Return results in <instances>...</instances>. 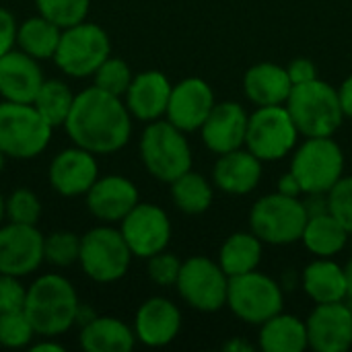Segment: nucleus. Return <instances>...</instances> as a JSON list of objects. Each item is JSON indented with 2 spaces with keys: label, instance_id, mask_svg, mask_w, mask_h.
I'll list each match as a JSON object with an SVG mask.
<instances>
[{
  "label": "nucleus",
  "instance_id": "nucleus-18",
  "mask_svg": "<svg viewBox=\"0 0 352 352\" xmlns=\"http://www.w3.org/2000/svg\"><path fill=\"white\" fill-rule=\"evenodd\" d=\"M85 196L89 212L105 225L120 223L140 202L138 188L124 175L97 177Z\"/></svg>",
  "mask_w": 352,
  "mask_h": 352
},
{
  "label": "nucleus",
  "instance_id": "nucleus-46",
  "mask_svg": "<svg viewBox=\"0 0 352 352\" xmlns=\"http://www.w3.org/2000/svg\"><path fill=\"white\" fill-rule=\"evenodd\" d=\"M29 351L31 352H64V346L60 342H52L50 338L47 340H41V342H31L29 344Z\"/></svg>",
  "mask_w": 352,
  "mask_h": 352
},
{
  "label": "nucleus",
  "instance_id": "nucleus-51",
  "mask_svg": "<svg viewBox=\"0 0 352 352\" xmlns=\"http://www.w3.org/2000/svg\"><path fill=\"white\" fill-rule=\"evenodd\" d=\"M351 237H352V235H351Z\"/></svg>",
  "mask_w": 352,
  "mask_h": 352
},
{
  "label": "nucleus",
  "instance_id": "nucleus-39",
  "mask_svg": "<svg viewBox=\"0 0 352 352\" xmlns=\"http://www.w3.org/2000/svg\"><path fill=\"white\" fill-rule=\"evenodd\" d=\"M148 278L159 285V287H175L179 270H182V260L173 254L159 252L148 258Z\"/></svg>",
  "mask_w": 352,
  "mask_h": 352
},
{
  "label": "nucleus",
  "instance_id": "nucleus-7",
  "mask_svg": "<svg viewBox=\"0 0 352 352\" xmlns=\"http://www.w3.org/2000/svg\"><path fill=\"white\" fill-rule=\"evenodd\" d=\"M307 210L303 200L285 196L280 192L262 196L250 212V229L270 245H291L301 241L307 225Z\"/></svg>",
  "mask_w": 352,
  "mask_h": 352
},
{
  "label": "nucleus",
  "instance_id": "nucleus-24",
  "mask_svg": "<svg viewBox=\"0 0 352 352\" xmlns=\"http://www.w3.org/2000/svg\"><path fill=\"white\" fill-rule=\"evenodd\" d=\"M243 91L256 107L285 105L293 91V82L285 66L260 62L248 68L243 76Z\"/></svg>",
  "mask_w": 352,
  "mask_h": 352
},
{
  "label": "nucleus",
  "instance_id": "nucleus-34",
  "mask_svg": "<svg viewBox=\"0 0 352 352\" xmlns=\"http://www.w3.org/2000/svg\"><path fill=\"white\" fill-rule=\"evenodd\" d=\"M37 12L47 21L56 23L60 29L78 25L87 21L89 0H35Z\"/></svg>",
  "mask_w": 352,
  "mask_h": 352
},
{
  "label": "nucleus",
  "instance_id": "nucleus-2",
  "mask_svg": "<svg viewBox=\"0 0 352 352\" xmlns=\"http://www.w3.org/2000/svg\"><path fill=\"white\" fill-rule=\"evenodd\" d=\"M78 295L62 274H43L27 289L25 316L41 338H58L68 332L78 318Z\"/></svg>",
  "mask_w": 352,
  "mask_h": 352
},
{
  "label": "nucleus",
  "instance_id": "nucleus-26",
  "mask_svg": "<svg viewBox=\"0 0 352 352\" xmlns=\"http://www.w3.org/2000/svg\"><path fill=\"white\" fill-rule=\"evenodd\" d=\"M303 291L311 301L318 303H338L346 295V272L332 258H318L303 270Z\"/></svg>",
  "mask_w": 352,
  "mask_h": 352
},
{
  "label": "nucleus",
  "instance_id": "nucleus-6",
  "mask_svg": "<svg viewBox=\"0 0 352 352\" xmlns=\"http://www.w3.org/2000/svg\"><path fill=\"white\" fill-rule=\"evenodd\" d=\"M305 194H328L344 175V153L332 136L305 138L289 169Z\"/></svg>",
  "mask_w": 352,
  "mask_h": 352
},
{
  "label": "nucleus",
  "instance_id": "nucleus-21",
  "mask_svg": "<svg viewBox=\"0 0 352 352\" xmlns=\"http://www.w3.org/2000/svg\"><path fill=\"white\" fill-rule=\"evenodd\" d=\"M171 82L159 70H144L134 74L128 91H126V107L132 118L140 122L161 120L167 111V103L171 97Z\"/></svg>",
  "mask_w": 352,
  "mask_h": 352
},
{
  "label": "nucleus",
  "instance_id": "nucleus-50",
  "mask_svg": "<svg viewBox=\"0 0 352 352\" xmlns=\"http://www.w3.org/2000/svg\"><path fill=\"white\" fill-rule=\"evenodd\" d=\"M4 159H6V155L0 151V173H2V169H4Z\"/></svg>",
  "mask_w": 352,
  "mask_h": 352
},
{
  "label": "nucleus",
  "instance_id": "nucleus-40",
  "mask_svg": "<svg viewBox=\"0 0 352 352\" xmlns=\"http://www.w3.org/2000/svg\"><path fill=\"white\" fill-rule=\"evenodd\" d=\"M27 289L19 283V276L0 274V314L23 311Z\"/></svg>",
  "mask_w": 352,
  "mask_h": 352
},
{
  "label": "nucleus",
  "instance_id": "nucleus-20",
  "mask_svg": "<svg viewBox=\"0 0 352 352\" xmlns=\"http://www.w3.org/2000/svg\"><path fill=\"white\" fill-rule=\"evenodd\" d=\"M182 330L179 307L165 297L146 299L134 318L136 340L151 349H161L171 344Z\"/></svg>",
  "mask_w": 352,
  "mask_h": 352
},
{
  "label": "nucleus",
  "instance_id": "nucleus-8",
  "mask_svg": "<svg viewBox=\"0 0 352 352\" xmlns=\"http://www.w3.org/2000/svg\"><path fill=\"white\" fill-rule=\"evenodd\" d=\"M111 56V41L103 27L97 23H78L62 29L58 50L54 54L56 66L72 76H93L95 70Z\"/></svg>",
  "mask_w": 352,
  "mask_h": 352
},
{
  "label": "nucleus",
  "instance_id": "nucleus-17",
  "mask_svg": "<svg viewBox=\"0 0 352 352\" xmlns=\"http://www.w3.org/2000/svg\"><path fill=\"white\" fill-rule=\"evenodd\" d=\"M50 184L64 198L85 196L99 177V165L93 153L72 146L60 151L50 163Z\"/></svg>",
  "mask_w": 352,
  "mask_h": 352
},
{
  "label": "nucleus",
  "instance_id": "nucleus-43",
  "mask_svg": "<svg viewBox=\"0 0 352 352\" xmlns=\"http://www.w3.org/2000/svg\"><path fill=\"white\" fill-rule=\"evenodd\" d=\"M307 198L303 200V206L307 210V217L324 214L328 210V194H305Z\"/></svg>",
  "mask_w": 352,
  "mask_h": 352
},
{
  "label": "nucleus",
  "instance_id": "nucleus-32",
  "mask_svg": "<svg viewBox=\"0 0 352 352\" xmlns=\"http://www.w3.org/2000/svg\"><path fill=\"white\" fill-rule=\"evenodd\" d=\"M72 103H74V95H72L70 87L62 80H56V78L43 80V85L39 87V91L33 99L35 109L41 113V118L52 128L66 124V118L72 109Z\"/></svg>",
  "mask_w": 352,
  "mask_h": 352
},
{
  "label": "nucleus",
  "instance_id": "nucleus-41",
  "mask_svg": "<svg viewBox=\"0 0 352 352\" xmlns=\"http://www.w3.org/2000/svg\"><path fill=\"white\" fill-rule=\"evenodd\" d=\"M16 29H19V25L14 21V14L0 6V56H4L10 50H14Z\"/></svg>",
  "mask_w": 352,
  "mask_h": 352
},
{
  "label": "nucleus",
  "instance_id": "nucleus-35",
  "mask_svg": "<svg viewBox=\"0 0 352 352\" xmlns=\"http://www.w3.org/2000/svg\"><path fill=\"white\" fill-rule=\"evenodd\" d=\"M95 78V87L111 93V95H118V97H124L134 74L130 70V66L122 60V58H113L109 56L93 74Z\"/></svg>",
  "mask_w": 352,
  "mask_h": 352
},
{
  "label": "nucleus",
  "instance_id": "nucleus-31",
  "mask_svg": "<svg viewBox=\"0 0 352 352\" xmlns=\"http://www.w3.org/2000/svg\"><path fill=\"white\" fill-rule=\"evenodd\" d=\"M169 186H171L173 204L186 214H202L210 208L214 200V190L210 182L192 169L179 175L177 179H173Z\"/></svg>",
  "mask_w": 352,
  "mask_h": 352
},
{
  "label": "nucleus",
  "instance_id": "nucleus-3",
  "mask_svg": "<svg viewBox=\"0 0 352 352\" xmlns=\"http://www.w3.org/2000/svg\"><path fill=\"white\" fill-rule=\"evenodd\" d=\"M285 105L299 134L305 138L334 136L344 120L338 89L320 78L305 85H295Z\"/></svg>",
  "mask_w": 352,
  "mask_h": 352
},
{
  "label": "nucleus",
  "instance_id": "nucleus-37",
  "mask_svg": "<svg viewBox=\"0 0 352 352\" xmlns=\"http://www.w3.org/2000/svg\"><path fill=\"white\" fill-rule=\"evenodd\" d=\"M35 330L27 320L25 311L0 314V346L4 349H25L35 338Z\"/></svg>",
  "mask_w": 352,
  "mask_h": 352
},
{
  "label": "nucleus",
  "instance_id": "nucleus-36",
  "mask_svg": "<svg viewBox=\"0 0 352 352\" xmlns=\"http://www.w3.org/2000/svg\"><path fill=\"white\" fill-rule=\"evenodd\" d=\"M4 214L8 223L37 225L41 217V202L31 190L19 188L4 200Z\"/></svg>",
  "mask_w": 352,
  "mask_h": 352
},
{
  "label": "nucleus",
  "instance_id": "nucleus-42",
  "mask_svg": "<svg viewBox=\"0 0 352 352\" xmlns=\"http://www.w3.org/2000/svg\"><path fill=\"white\" fill-rule=\"evenodd\" d=\"M287 72H289V78H291L293 87L295 85H305V82H311V80L318 78V68L309 58H295L287 66Z\"/></svg>",
  "mask_w": 352,
  "mask_h": 352
},
{
  "label": "nucleus",
  "instance_id": "nucleus-16",
  "mask_svg": "<svg viewBox=\"0 0 352 352\" xmlns=\"http://www.w3.org/2000/svg\"><path fill=\"white\" fill-rule=\"evenodd\" d=\"M212 87L198 76H190L171 87V97L167 103V120L184 132H196L206 122L214 107Z\"/></svg>",
  "mask_w": 352,
  "mask_h": 352
},
{
  "label": "nucleus",
  "instance_id": "nucleus-10",
  "mask_svg": "<svg viewBox=\"0 0 352 352\" xmlns=\"http://www.w3.org/2000/svg\"><path fill=\"white\" fill-rule=\"evenodd\" d=\"M299 130L287 109V105L256 107L248 118L245 146L260 161H280L295 146Z\"/></svg>",
  "mask_w": 352,
  "mask_h": 352
},
{
  "label": "nucleus",
  "instance_id": "nucleus-29",
  "mask_svg": "<svg viewBox=\"0 0 352 352\" xmlns=\"http://www.w3.org/2000/svg\"><path fill=\"white\" fill-rule=\"evenodd\" d=\"M260 260H262V239L252 231L250 233L239 231L229 235L219 252V264L229 278L258 270Z\"/></svg>",
  "mask_w": 352,
  "mask_h": 352
},
{
  "label": "nucleus",
  "instance_id": "nucleus-47",
  "mask_svg": "<svg viewBox=\"0 0 352 352\" xmlns=\"http://www.w3.org/2000/svg\"><path fill=\"white\" fill-rule=\"evenodd\" d=\"M223 351L227 352H252L254 351V346L250 344V342H243V340H239V338H231L225 346H223Z\"/></svg>",
  "mask_w": 352,
  "mask_h": 352
},
{
  "label": "nucleus",
  "instance_id": "nucleus-30",
  "mask_svg": "<svg viewBox=\"0 0 352 352\" xmlns=\"http://www.w3.org/2000/svg\"><path fill=\"white\" fill-rule=\"evenodd\" d=\"M60 35L62 29L47 21L45 16L37 14V16H29L25 19L19 29H16V45L21 52H25L27 56L39 60H54V54L58 50L60 43Z\"/></svg>",
  "mask_w": 352,
  "mask_h": 352
},
{
  "label": "nucleus",
  "instance_id": "nucleus-28",
  "mask_svg": "<svg viewBox=\"0 0 352 352\" xmlns=\"http://www.w3.org/2000/svg\"><path fill=\"white\" fill-rule=\"evenodd\" d=\"M351 239V233L330 212L307 219L301 241L316 258H334L340 254Z\"/></svg>",
  "mask_w": 352,
  "mask_h": 352
},
{
  "label": "nucleus",
  "instance_id": "nucleus-13",
  "mask_svg": "<svg viewBox=\"0 0 352 352\" xmlns=\"http://www.w3.org/2000/svg\"><path fill=\"white\" fill-rule=\"evenodd\" d=\"M120 231L132 256L142 260L165 252L171 241V221L167 212L151 202H138L120 221Z\"/></svg>",
  "mask_w": 352,
  "mask_h": 352
},
{
  "label": "nucleus",
  "instance_id": "nucleus-4",
  "mask_svg": "<svg viewBox=\"0 0 352 352\" xmlns=\"http://www.w3.org/2000/svg\"><path fill=\"white\" fill-rule=\"evenodd\" d=\"M140 159L146 171L165 184L190 171L194 161L186 132L169 120L148 122L140 136Z\"/></svg>",
  "mask_w": 352,
  "mask_h": 352
},
{
  "label": "nucleus",
  "instance_id": "nucleus-23",
  "mask_svg": "<svg viewBox=\"0 0 352 352\" xmlns=\"http://www.w3.org/2000/svg\"><path fill=\"white\" fill-rule=\"evenodd\" d=\"M262 179V161L248 148H235L231 153L219 155L212 182L214 186L231 196H245L258 188Z\"/></svg>",
  "mask_w": 352,
  "mask_h": 352
},
{
  "label": "nucleus",
  "instance_id": "nucleus-45",
  "mask_svg": "<svg viewBox=\"0 0 352 352\" xmlns=\"http://www.w3.org/2000/svg\"><path fill=\"white\" fill-rule=\"evenodd\" d=\"M338 97H340V105H342L344 118H352V74L349 78H344V82L340 85Z\"/></svg>",
  "mask_w": 352,
  "mask_h": 352
},
{
  "label": "nucleus",
  "instance_id": "nucleus-22",
  "mask_svg": "<svg viewBox=\"0 0 352 352\" xmlns=\"http://www.w3.org/2000/svg\"><path fill=\"white\" fill-rule=\"evenodd\" d=\"M41 85L43 74L35 58L21 50L0 56V95L6 101L33 103Z\"/></svg>",
  "mask_w": 352,
  "mask_h": 352
},
{
  "label": "nucleus",
  "instance_id": "nucleus-49",
  "mask_svg": "<svg viewBox=\"0 0 352 352\" xmlns=\"http://www.w3.org/2000/svg\"><path fill=\"white\" fill-rule=\"evenodd\" d=\"M4 198H2V194H0V225H2V221H4Z\"/></svg>",
  "mask_w": 352,
  "mask_h": 352
},
{
  "label": "nucleus",
  "instance_id": "nucleus-12",
  "mask_svg": "<svg viewBox=\"0 0 352 352\" xmlns=\"http://www.w3.org/2000/svg\"><path fill=\"white\" fill-rule=\"evenodd\" d=\"M175 287L179 297L192 309L214 314L227 305L229 276L221 264L210 258L194 256L182 262Z\"/></svg>",
  "mask_w": 352,
  "mask_h": 352
},
{
  "label": "nucleus",
  "instance_id": "nucleus-44",
  "mask_svg": "<svg viewBox=\"0 0 352 352\" xmlns=\"http://www.w3.org/2000/svg\"><path fill=\"white\" fill-rule=\"evenodd\" d=\"M278 192L280 194H285V196H295V198H299L303 192H301V186H299V182H297V177L289 171V173H285L280 179H278Z\"/></svg>",
  "mask_w": 352,
  "mask_h": 352
},
{
  "label": "nucleus",
  "instance_id": "nucleus-38",
  "mask_svg": "<svg viewBox=\"0 0 352 352\" xmlns=\"http://www.w3.org/2000/svg\"><path fill=\"white\" fill-rule=\"evenodd\" d=\"M328 210L352 235V177L342 175L328 192Z\"/></svg>",
  "mask_w": 352,
  "mask_h": 352
},
{
  "label": "nucleus",
  "instance_id": "nucleus-1",
  "mask_svg": "<svg viewBox=\"0 0 352 352\" xmlns=\"http://www.w3.org/2000/svg\"><path fill=\"white\" fill-rule=\"evenodd\" d=\"M64 128L72 144L93 155H111L128 144L132 116L122 97L93 85L74 95Z\"/></svg>",
  "mask_w": 352,
  "mask_h": 352
},
{
  "label": "nucleus",
  "instance_id": "nucleus-11",
  "mask_svg": "<svg viewBox=\"0 0 352 352\" xmlns=\"http://www.w3.org/2000/svg\"><path fill=\"white\" fill-rule=\"evenodd\" d=\"M283 303L285 295L280 285L258 270L229 278L227 307L245 324L262 326L283 311Z\"/></svg>",
  "mask_w": 352,
  "mask_h": 352
},
{
  "label": "nucleus",
  "instance_id": "nucleus-15",
  "mask_svg": "<svg viewBox=\"0 0 352 352\" xmlns=\"http://www.w3.org/2000/svg\"><path fill=\"white\" fill-rule=\"evenodd\" d=\"M305 326L314 351L346 352L352 346V309L344 301L318 303Z\"/></svg>",
  "mask_w": 352,
  "mask_h": 352
},
{
  "label": "nucleus",
  "instance_id": "nucleus-48",
  "mask_svg": "<svg viewBox=\"0 0 352 352\" xmlns=\"http://www.w3.org/2000/svg\"><path fill=\"white\" fill-rule=\"evenodd\" d=\"M344 272H346V295H349V299H352V262L346 264Z\"/></svg>",
  "mask_w": 352,
  "mask_h": 352
},
{
  "label": "nucleus",
  "instance_id": "nucleus-27",
  "mask_svg": "<svg viewBox=\"0 0 352 352\" xmlns=\"http://www.w3.org/2000/svg\"><path fill=\"white\" fill-rule=\"evenodd\" d=\"M258 344L264 352H303L309 346L307 326L291 314H276L260 326Z\"/></svg>",
  "mask_w": 352,
  "mask_h": 352
},
{
  "label": "nucleus",
  "instance_id": "nucleus-19",
  "mask_svg": "<svg viewBox=\"0 0 352 352\" xmlns=\"http://www.w3.org/2000/svg\"><path fill=\"white\" fill-rule=\"evenodd\" d=\"M248 111L235 101L214 103L206 122L200 128L202 140L214 155H225L245 144L248 134Z\"/></svg>",
  "mask_w": 352,
  "mask_h": 352
},
{
  "label": "nucleus",
  "instance_id": "nucleus-33",
  "mask_svg": "<svg viewBox=\"0 0 352 352\" xmlns=\"http://www.w3.org/2000/svg\"><path fill=\"white\" fill-rule=\"evenodd\" d=\"M80 254V237L72 231H54L43 237V262L66 268L78 262Z\"/></svg>",
  "mask_w": 352,
  "mask_h": 352
},
{
  "label": "nucleus",
  "instance_id": "nucleus-14",
  "mask_svg": "<svg viewBox=\"0 0 352 352\" xmlns=\"http://www.w3.org/2000/svg\"><path fill=\"white\" fill-rule=\"evenodd\" d=\"M43 262V233L35 225H0V274L27 276Z\"/></svg>",
  "mask_w": 352,
  "mask_h": 352
},
{
  "label": "nucleus",
  "instance_id": "nucleus-5",
  "mask_svg": "<svg viewBox=\"0 0 352 352\" xmlns=\"http://www.w3.org/2000/svg\"><path fill=\"white\" fill-rule=\"evenodd\" d=\"M52 130L33 103L0 101V151L6 157L23 161L41 155Z\"/></svg>",
  "mask_w": 352,
  "mask_h": 352
},
{
  "label": "nucleus",
  "instance_id": "nucleus-25",
  "mask_svg": "<svg viewBox=\"0 0 352 352\" xmlns=\"http://www.w3.org/2000/svg\"><path fill=\"white\" fill-rule=\"evenodd\" d=\"M78 340L87 352H130L136 344V334L118 318L95 316L82 326Z\"/></svg>",
  "mask_w": 352,
  "mask_h": 352
},
{
  "label": "nucleus",
  "instance_id": "nucleus-9",
  "mask_svg": "<svg viewBox=\"0 0 352 352\" xmlns=\"http://www.w3.org/2000/svg\"><path fill=\"white\" fill-rule=\"evenodd\" d=\"M132 252L120 229L101 225L80 237L78 264L82 272L101 285L116 283L126 276L132 262Z\"/></svg>",
  "mask_w": 352,
  "mask_h": 352
}]
</instances>
